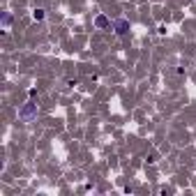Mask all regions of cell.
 Returning a JSON list of instances; mask_svg holds the SVG:
<instances>
[{
	"mask_svg": "<svg viewBox=\"0 0 196 196\" xmlns=\"http://www.w3.org/2000/svg\"><path fill=\"white\" fill-rule=\"evenodd\" d=\"M19 115H21V120H26V122H30V120H32V118L37 115V104H35V102H28V106L23 108V111H21Z\"/></svg>",
	"mask_w": 196,
	"mask_h": 196,
	"instance_id": "1",
	"label": "cell"
},
{
	"mask_svg": "<svg viewBox=\"0 0 196 196\" xmlns=\"http://www.w3.org/2000/svg\"><path fill=\"white\" fill-rule=\"evenodd\" d=\"M129 30V23L125 19H118L115 21V35H125V32Z\"/></svg>",
	"mask_w": 196,
	"mask_h": 196,
	"instance_id": "2",
	"label": "cell"
},
{
	"mask_svg": "<svg viewBox=\"0 0 196 196\" xmlns=\"http://www.w3.org/2000/svg\"><path fill=\"white\" fill-rule=\"evenodd\" d=\"M95 23H97V28H104V26H108L106 16H97V21H95Z\"/></svg>",
	"mask_w": 196,
	"mask_h": 196,
	"instance_id": "3",
	"label": "cell"
},
{
	"mask_svg": "<svg viewBox=\"0 0 196 196\" xmlns=\"http://www.w3.org/2000/svg\"><path fill=\"white\" fill-rule=\"evenodd\" d=\"M32 19H35V21H42V19H44V9H35V12H32Z\"/></svg>",
	"mask_w": 196,
	"mask_h": 196,
	"instance_id": "4",
	"label": "cell"
},
{
	"mask_svg": "<svg viewBox=\"0 0 196 196\" xmlns=\"http://www.w3.org/2000/svg\"><path fill=\"white\" fill-rule=\"evenodd\" d=\"M2 23H5V28H9V23H12V16H9V14H5V16H2Z\"/></svg>",
	"mask_w": 196,
	"mask_h": 196,
	"instance_id": "5",
	"label": "cell"
}]
</instances>
